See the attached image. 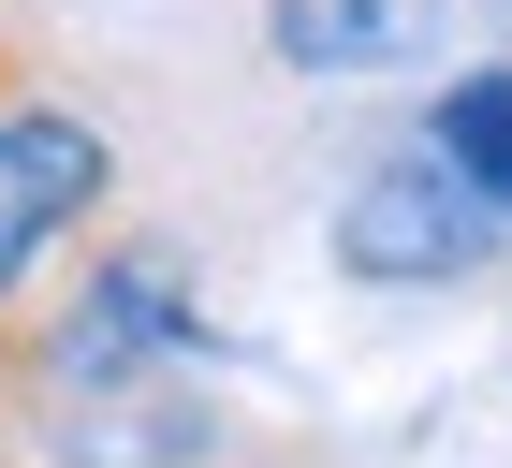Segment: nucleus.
Masks as SVG:
<instances>
[{
  "instance_id": "nucleus-1",
  "label": "nucleus",
  "mask_w": 512,
  "mask_h": 468,
  "mask_svg": "<svg viewBox=\"0 0 512 468\" xmlns=\"http://www.w3.org/2000/svg\"><path fill=\"white\" fill-rule=\"evenodd\" d=\"M118 205V132L59 88H0V308H30L44 264H74Z\"/></svg>"
},
{
  "instance_id": "nucleus-6",
  "label": "nucleus",
  "mask_w": 512,
  "mask_h": 468,
  "mask_svg": "<svg viewBox=\"0 0 512 468\" xmlns=\"http://www.w3.org/2000/svg\"><path fill=\"white\" fill-rule=\"evenodd\" d=\"M0 88H30V74H15V30H0Z\"/></svg>"
},
{
  "instance_id": "nucleus-5",
  "label": "nucleus",
  "mask_w": 512,
  "mask_h": 468,
  "mask_svg": "<svg viewBox=\"0 0 512 468\" xmlns=\"http://www.w3.org/2000/svg\"><path fill=\"white\" fill-rule=\"evenodd\" d=\"M425 147L512 220V59H469V74L439 88V103H425Z\"/></svg>"
},
{
  "instance_id": "nucleus-3",
  "label": "nucleus",
  "mask_w": 512,
  "mask_h": 468,
  "mask_svg": "<svg viewBox=\"0 0 512 468\" xmlns=\"http://www.w3.org/2000/svg\"><path fill=\"white\" fill-rule=\"evenodd\" d=\"M205 322L191 293H176V264L161 249H118V264L74 293V322H59V381H147V366H176Z\"/></svg>"
},
{
  "instance_id": "nucleus-2",
  "label": "nucleus",
  "mask_w": 512,
  "mask_h": 468,
  "mask_svg": "<svg viewBox=\"0 0 512 468\" xmlns=\"http://www.w3.org/2000/svg\"><path fill=\"white\" fill-rule=\"evenodd\" d=\"M483 249H498V205H483L425 132L381 147L352 191H337V278H366V293H454V278H483Z\"/></svg>"
},
{
  "instance_id": "nucleus-4",
  "label": "nucleus",
  "mask_w": 512,
  "mask_h": 468,
  "mask_svg": "<svg viewBox=\"0 0 512 468\" xmlns=\"http://www.w3.org/2000/svg\"><path fill=\"white\" fill-rule=\"evenodd\" d=\"M439 30V0H264V44L293 74H395Z\"/></svg>"
}]
</instances>
